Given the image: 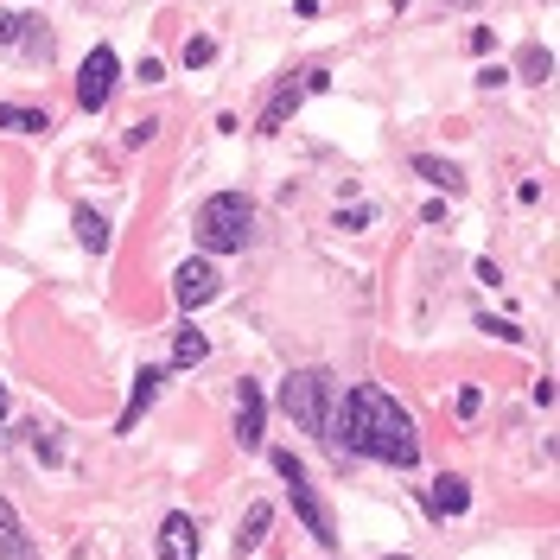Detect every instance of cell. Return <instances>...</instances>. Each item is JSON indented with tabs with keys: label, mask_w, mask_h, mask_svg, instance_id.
Here are the masks:
<instances>
[{
	"label": "cell",
	"mask_w": 560,
	"mask_h": 560,
	"mask_svg": "<svg viewBox=\"0 0 560 560\" xmlns=\"http://www.w3.org/2000/svg\"><path fill=\"white\" fill-rule=\"evenodd\" d=\"M331 433H338L344 452H363V459H382V465H414L420 459V433L414 420L395 408L389 395L376 389V382H363V389H350L338 401V414L325 420Z\"/></svg>",
	"instance_id": "6da1fadb"
},
{
	"label": "cell",
	"mask_w": 560,
	"mask_h": 560,
	"mask_svg": "<svg viewBox=\"0 0 560 560\" xmlns=\"http://www.w3.org/2000/svg\"><path fill=\"white\" fill-rule=\"evenodd\" d=\"M249 230H255V204L249 191H217L204 210H198V242L210 255H236L249 249Z\"/></svg>",
	"instance_id": "7a4b0ae2"
},
{
	"label": "cell",
	"mask_w": 560,
	"mask_h": 560,
	"mask_svg": "<svg viewBox=\"0 0 560 560\" xmlns=\"http://www.w3.org/2000/svg\"><path fill=\"white\" fill-rule=\"evenodd\" d=\"M331 90V70L325 64H306V70H287V77L274 83V96L261 102V134H280L293 121V109H300L306 96H325Z\"/></svg>",
	"instance_id": "3957f363"
},
{
	"label": "cell",
	"mask_w": 560,
	"mask_h": 560,
	"mask_svg": "<svg viewBox=\"0 0 560 560\" xmlns=\"http://www.w3.org/2000/svg\"><path fill=\"white\" fill-rule=\"evenodd\" d=\"M280 408L293 414L300 433H325V420H331V376L325 370H293L287 389H280Z\"/></svg>",
	"instance_id": "277c9868"
},
{
	"label": "cell",
	"mask_w": 560,
	"mask_h": 560,
	"mask_svg": "<svg viewBox=\"0 0 560 560\" xmlns=\"http://www.w3.org/2000/svg\"><path fill=\"white\" fill-rule=\"evenodd\" d=\"M115 77H121L115 45H96L90 58H83V70H77V109H102L109 90H115Z\"/></svg>",
	"instance_id": "5b68a950"
},
{
	"label": "cell",
	"mask_w": 560,
	"mask_h": 560,
	"mask_svg": "<svg viewBox=\"0 0 560 560\" xmlns=\"http://www.w3.org/2000/svg\"><path fill=\"white\" fill-rule=\"evenodd\" d=\"M261 433H268V401H261V382H236V446L261 452Z\"/></svg>",
	"instance_id": "8992f818"
},
{
	"label": "cell",
	"mask_w": 560,
	"mask_h": 560,
	"mask_svg": "<svg viewBox=\"0 0 560 560\" xmlns=\"http://www.w3.org/2000/svg\"><path fill=\"white\" fill-rule=\"evenodd\" d=\"M217 287H223V280H217V268H210L204 255H198V261H185V268L172 274V300H179L185 312H198L204 300H217Z\"/></svg>",
	"instance_id": "52a82bcc"
},
{
	"label": "cell",
	"mask_w": 560,
	"mask_h": 560,
	"mask_svg": "<svg viewBox=\"0 0 560 560\" xmlns=\"http://www.w3.org/2000/svg\"><path fill=\"white\" fill-rule=\"evenodd\" d=\"M160 382H166V370H153V363H147V370L134 376V389H128V408L115 414V433H134L140 420H147V408H153V395H160Z\"/></svg>",
	"instance_id": "ba28073f"
},
{
	"label": "cell",
	"mask_w": 560,
	"mask_h": 560,
	"mask_svg": "<svg viewBox=\"0 0 560 560\" xmlns=\"http://www.w3.org/2000/svg\"><path fill=\"white\" fill-rule=\"evenodd\" d=\"M160 560H198V522L185 510H172L160 522Z\"/></svg>",
	"instance_id": "9c48e42d"
},
{
	"label": "cell",
	"mask_w": 560,
	"mask_h": 560,
	"mask_svg": "<svg viewBox=\"0 0 560 560\" xmlns=\"http://www.w3.org/2000/svg\"><path fill=\"white\" fill-rule=\"evenodd\" d=\"M287 497H293V510H300V522L312 529V541H325V548H338V529H331V516H325V503L312 497V484H287Z\"/></svg>",
	"instance_id": "30bf717a"
},
{
	"label": "cell",
	"mask_w": 560,
	"mask_h": 560,
	"mask_svg": "<svg viewBox=\"0 0 560 560\" xmlns=\"http://www.w3.org/2000/svg\"><path fill=\"white\" fill-rule=\"evenodd\" d=\"M427 510H433V516H465V510H471V484L459 478V471L433 478V490H427Z\"/></svg>",
	"instance_id": "8fae6325"
},
{
	"label": "cell",
	"mask_w": 560,
	"mask_h": 560,
	"mask_svg": "<svg viewBox=\"0 0 560 560\" xmlns=\"http://www.w3.org/2000/svg\"><path fill=\"white\" fill-rule=\"evenodd\" d=\"M414 179H427L433 191H465V166L446 153H414Z\"/></svg>",
	"instance_id": "7c38bea8"
},
{
	"label": "cell",
	"mask_w": 560,
	"mask_h": 560,
	"mask_svg": "<svg viewBox=\"0 0 560 560\" xmlns=\"http://www.w3.org/2000/svg\"><path fill=\"white\" fill-rule=\"evenodd\" d=\"M0 560H39V548H32V535L20 529V510H13L7 497H0Z\"/></svg>",
	"instance_id": "4fadbf2b"
},
{
	"label": "cell",
	"mask_w": 560,
	"mask_h": 560,
	"mask_svg": "<svg viewBox=\"0 0 560 560\" xmlns=\"http://www.w3.org/2000/svg\"><path fill=\"white\" fill-rule=\"evenodd\" d=\"M70 223H77V242L90 255H109V217H102L96 204H77V217H70Z\"/></svg>",
	"instance_id": "5bb4252c"
},
{
	"label": "cell",
	"mask_w": 560,
	"mask_h": 560,
	"mask_svg": "<svg viewBox=\"0 0 560 560\" xmlns=\"http://www.w3.org/2000/svg\"><path fill=\"white\" fill-rule=\"evenodd\" d=\"M204 357H210V338L198 325H179V338H172V370H198Z\"/></svg>",
	"instance_id": "9a60e30c"
},
{
	"label": "cell",
	"mask_w": 560,
	"mask_h": 560,
	"mask_svg": "<svg viewBox=\"0 0 560 560\" xmlns=\"http://www.w3.org/2000/svg\"><path fill=\"white\" fill-rule=\"evenodd\" d=\"M268 529H274V510H268V503H249V516H242V535H236V554H255L261 541H268Z\"/></svg>",
	"instance_id": "2e32d148"
},
{
	"label": "cell",
	"mask_w": 560,
	"mask_h": 560,
	"mask_svg": "<svg viewBox=\"0 0 560 560\" xmlns=\"http://www.w3.org/2000/svg\"><path fill=\"white\" fill-rule=\"evenodd\" d=\"M516 77H522V83H548V77H554V51H548V45H522V51H516Z\"/></svg>",
	"instance_id": "e0dca14e"
},
{
	"label": "cell",
	"mask_w": 560,
	"mask_h": 560,
	"mask_svg": "<svg viewBox=\"0 0 560 560\" xmlns=\"http://www.w3.org/2000/svg\"><path fill=\"white\" fill-rule=\"evenodd\" d=\"M0 128H7V134H45L51 121H45V109H20V102H0Z\"/></svg>",
	"instance_id": "ac0fdd59"
},
{
	"label": "cell",
	"mask_w": 560,
	"mask_h": 560,
	"mask_svg": "<svg viewBox=\"0 0 560 560\" xmlns=\"http://www.w3.org/2000/svg\"><path fill=\"white\" fill-rule=\"evenodd\" d=\"M32 26H45L39 13H0V45H20Z\"/></svg>",
	"instance_id": "d6986e66"
},
{
	"label": "cell",
	"mask_w": 560,
	"mask_h": 560,
	"mask_svg": "<svg viewBox=\"0 0 560 560\" xmlns=\"http://www.w3.org/2000/svg\"><path fill=\"white\" fill-rule=\"evenodd\" d=\"M331 230H370V204H363V210H357V204H344L338 217H331Z\"/></svg>",
	"instance_id": "ffe728a7"
},
{
	"label": "cell",
	"mask_w": 560,
	"mask_h": 560,
	"mask_svg": "<svg viewBox=\"0 0 560 560\" xmlns=\"http://www.w3.org/2000/svg\"><path fill=\"white\" fill-rule=\"evenodd\" d=\"M478 331H490V338H503V344H522V331H516L510 319H490V312L478 319Z\"/></svg>",
	"instance_id": "44dd1931"
},
{
	"label": "cell",
	"mask_w": 560,
	"mask_h": 560,
	"mask_svg": "<svg viewBox=\"0 0 560 560\" xmlns=\"http://www.w3.org/2000/svg\"><path fill=\"white\" fill-rule=\"evenodd\" d=\"M210 58H217V45H210V39H191V45H185V64H191V70H204Z\"/></svg>",
	"instance_id": "7402d4cb"
},
{
	"label": "cell",
	"mask_w": 560,
	"mask_h": 560,
	"mask_svg": "<svg viewBox=\"0 0 560 560\" xmlns=\"http://www.w3.org/2000/svg\"><path fill=\"white\" fill-rule=\"evenodd\" d=\"M274 471H280V478H287V484H300V478H306V465L293 459V452H274Z\"/></svg>",
	"instance_id": "603a6c76"
},
{
	"label": "cell",
	"mask_w": 560,
	"mask_h": 560,
	"mask_svg": "<svg viewBox=\"0 0 560 560\" xmlns=\"http://www.w3.org/2000/svg\"><path fill=\"white\" fill-rule=\"evenodd\" d=\"M478 83H484V90H503V83H510V70H503V64H484Z\"/></svg>",
	"instance_id": "cb8c5ba5"
},
{
	"label": "cell",
	"mask_w": 560,
	"mask_h": 560,
	"mask_svg": "<svg viewBox=\"0 0 560 560\" xmlns=\"http://www.w3.org/2000/svg\"><path fill=\"white\" fill-rule=\"evenodd\" d=\"M153 134H160V121H134V128H128V147H147Z\"/></svg>",
	"instance_id": "d4e9b609"
},
{
	"label": "cell",
	"mask_w": 560,
	"mask_h": 560,
	"mask_svg": "<svg viewBox=\"0 0 560 560\" xmlns=\"http://www.w3.org/2000/svg\"><path fill=\"white\" fill-rule=\"evenodd\" d=\"M134 77H140V83H160V77H166V64H160V58H140Z\"/></svg>",
	"instance_id": "484cf974"
},
{
	"label": "cell",
	"mask_w": 560,
	"mask_h": 560,
	"mask_svg": "<svg viewBox=\"0 0 560 560\" xmlns=\"http://www.w3.org/2000/svg\"><path fill=\"white\" fill-rule=\"evenodd\" d=\"M0 427H7V395H0Z\"/></svg>",
	"instance_id": "4316f807"
},
{
	"label": "cell",
	"mask_w": 560,
	"mask_h": 560,
	"mask_svg": "<svg viewBox=\"0 0 560 560\" xmlns=\"http://www.w3.org/2000/svg\"><path fill=\"white\" fill-rule=\"evenodd\" d=\"M452 7H478V0H452Z\"/></svg>",
	"instance_id": "83f0119b"
},
{
	"label": "cell",
	"mask_w": 560,
	"mask_h": 560,
	"mask_svg": "<svg viewBox=\"0 0 560 560\" xmlns=\"http://www.w3.org/2000/svg\"><path fill=\"white\" fill-rule=\"evenodd\" d=\"M389 560H414V554H389Z\"/></svg>",
	"instance_id": "f1b7e54d"
}]
</instances>
